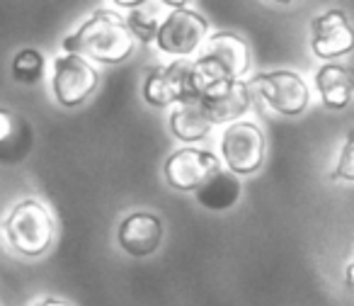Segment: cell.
<instances>
[{
  "label": "cell",
  "instance_id": "10",
  "mask_svg": "<svg viewBox=\"0 0 354 306\" xmlns=\"http://www.w3.org/2000/svg\"><path fill=\"white\" fill-rule=\"evenodd\" d=\"M310 49L318 59H339L354 49V30L342 10H328L310 22Z\"/></svg>",
  "mask_w": 354,
  "mask_h": 306
},
{
  "label": "cell",
  "instance_id": "5",
  "mask_svg": "<svg viewBox=\"0 0 354 306\" xmlns=\"http://www.w3.org/2000/svg\"><path fill=\"white\" fill-rule=\"evenodd\" d=\"M250 90L274 112L284 117H299L310 102V90L306 80L294 71H270L248 80Z\"/></svg>",
  "mask_w": 354,
  "mask_h": 306
},
{
  "label": "cell",
  "instance_id": "3",
  "mask_svg": "<svg viewBox=\"0 0 354 306\" xmlns=\"http://www.w3.org/2000/svg\"><path fill=\"white\" fill-rule=\"evenodd\" d=\"M167 6L172 8V12L158 32V49L167 56H175V59H187V56L202 51L207 39L212 37L209 22L197 10H192V6H187V3H167Z\"/></svg>",
  "mask_w": 354,
  "mask_h": 306
},
{
  "label": "cell",
  "instance_id": "7",
  "mask_svg": "<svg viewBox=\"0 0 354 306\" xmlns=\"http://www.w3.org/2000/svg\"><path fill=\"white\" fill-rule=\"evenodd\" d=\"M100 83V73L93 61L78 54H61L54 61L51 93L61 107H80L88 102Z\"/></svg>",
  "mask_w": 354,
  "mask_h": 306
},
{
  "label": "cell",
  "instance_id": "2",
  "mask_svg": "<svg viewBox=\"0 0 354 306\" xmlns=\"http://www.w3.org/2000/svg\"><path fill=\"white\" fill-rule=\"evenodd\" d=\"M3 231H6L8 243L17 253L27 258H39L54 243L56 226L49 209L39 199H25V202L15 204L12 212L8 214Z\"/></svg>",
  "mask_w": 354,
  "mask_h": 306
},
{
  "label": "cell",
  "instance_id": "21",
  "mask_svg": "<svg viewBox=\"0 0 354 306\" xmlns=\"http://www.w3.org/2000/svg\"><path fill=\"white\" fill-rule=\"evenodd\" d=\"M347 282H349V285L354 287V262H352V265L347 267Z\"/></svg>",
  "mask_w": 354,
  "mask_h": 306
},
{
  "label": "cell",
  "instance_id": "1",
  "mask_svg": "<svg viewBox=\"0 0 354 306\" xmlns=\"http://www.w3.org/2000/svg\"><path fill=\"white\" fill-rule=\"evenodd\" d=\"M133 44L136 39L129 30L127 17L117 10H95V15L66 37L61 46L64 54H78L88 61L114 66L131 56Z\"/></svg>",
  "mask_w": 354,
  "mask_h": 306
},
{
  "label": "cell",
  "instance_id": "6",
  "mask_svg": "<svg viewBox=\"0 0 354 306\" xmlns=\"http://www.w3.org/2000/svg\"><path fill=\"white\" fill-rule=\"evenodd\" d=\"M218 151L233 175H252L265 163V134L255 122L241 119L223 129Z\"/></svg>",
  "mask_w": 354,
  "mask_h": 306
},
{
  "label": "cell",
  "instance_id": "8",
  "mask_svg": "<svg viewBox=\"0 0 354 306\" xmlns=\"http://www.w3.org/2000/svg\"><path fill=\"white\" fill-rule=\"evenodd\" d=\"M218 170L223 168L216 153L194 146L180 148L165 161V180L172 190H180V192H197Z\"/></svg>",
  "mask_w": 354,
  "mask_h": 306
},
{
  "label": "cell",
  "instance_id": "9",
  "mask_svg": "<svg viewBox=\"0 0 354 306\" xmlns=\"http://www.w3.org/2000/svg\"><path fill=\"white\" fill-rule=\"evenodd\" d=\"M197 102L214 127L218 124L228 127V124L241 122L248 114L252 105V90L248 80H223V83L204 90Z\"/></svg>",
  "mask_w": 354,
  "mask_h": 306
},
{
  "label": "cell",
  "instance_id": "11",
  "mask_svg": "<svg viewBox=\"0 0 354 306\" xmlns=\"http://www.w3.org/2000/svg\"><path fill=\"white\" fill-rule=\"evenodd\" d=\"M162 222L151 212H133L119 224L117 243L127 255L148 258L160 248Z\"/></svg>",
  "mask_w": 354,
  "mask_h": 306
},
{
  "label": "cell",
  "instance_id": "16",
  "mask_svg": "<svg viewBox=\"0 0 354 306\" xmlns=\"http://www.w3.org/2000/svg\"><path fill=\"white\" fill-rule=\"evenodd\" d=\"M170 134L183 143H199L214 132V124L209 122V117L204 114V109L199 107V102H185L177 105L172 109L170 119H167Z\"/></svg>",
  "mask_w": 354,
  "mask_h": 306
},
{
  "label": "cell",
  "instance_id": "18",
  "mask_svg": "<svg viewBox=\"0 0 354 306\" xmlns=\"http://www.w3.org/2000/svg\"><path fill=\"white\" fill-rule=\"evenodd\" d=\"M12 80L20 85H35L44 78L46 59L39 49H20L10 64Z\"/></svg>",
  "mask_w": 354,
  "mask_h": 306
},
{
  "label": "cell",
  "instance_id": "20",
  "mask_svg": "<svg viewBox=\"0 0 354 306\" xmlns=\"http://www.w3.org/2000/svg\"><path fill=\"white\" fill-rule=\"evenodd\" d=\"M35 306H71L68 301H61V299H41L37 301Z\"/></svg>",
  "mask_w": 354,
  "mask_h": 306
},
{
  "label": "cell",
  "instance_id": "12",
  "mask_svg": "<svg viewBox=\"0 0 354 306\" xmlns=\"http://www.w3.org/2000/svg\"><path fill=\"white\" fill-rule=\"evenodd\" d=\"M202 56L212 61L228 80H243V75L250 71V49H248L245 39L238 37L236 32L212 35L204 44Z\"/></svg>",
  "mask_w": 354,
  "mask_h": 306
},
{
  "label": "cell",
  "instance_id": "19",
  "mask_svg": "<svg viewBox=\"0 0 354 306\" xmlns=\"http://www.w3.org/2000/svg\"><path fill=\"white\" fill-rule=\"evenodd\" d=\"M333 180H349L354 183V129L347 134V141L342 146V153H339L337 168L330 175Z\"/></svg>",
  "mask_w": 354,
  "mask_h": 306
},
{
  "label": "cell",
  "instance_id": "14",
  "mask_svg": "<svg viewBox=\"0 0 354 306\" xmlns=\"http://www.w3.org/2000/svg\"><path fill=\"white\" fill-rule=\"evenodd\" d=\"M114 8H129L127 25L131 30L133 39L141 44H151L158 39L162 22L167 20V15L172 12V8L167 3H158V0H138V3H114Z\"/></svg>",
  "mask_w": 354,
  "mask_h": 306
},
{
  "label": "cell",
  "instance_id": "13",
  "mask_svg": "<svg viewBox=\"0 0 354 306\" xmlns=\"http://www.w3.org/2000/svg\"><path fill=\"white\" fill-rule=\"evenodd\" d=\"M35 127L22 114L0 107V165H20L35 148Z\"/></svg>",
  "mask_w": 354,
  "mask_h": 306
},
{
  "label": "cell",
  "instance_id": "15",
  "mask_svg": "<svg viewBox=\"0 0 354 306\" xmlns=\"http://www.w3.org/2000/svg\"><path fill=\"white\" fill-rule=\"evenodd\" d=\"M320 102L328 109H344L354 98V73L342 64H325L315 73Z\"/></svg>",
  "mask_w": 354,
  "mask_h": 306
},
{
  "label": "cell",
  "instance_id": "4",
  "mask_svg": "<svg viewBox=\"0 0 354 306\" xmlns=\"http://www.w3.org/2000/svg\"><path fill=\"white\" fill-rule=\"evenodd\" d=\"M143 98L153 107H177L199 100L192 61L177 59L167 66H156L143 83Z\"/></svg>",
  "mask_w": 354,
  "mask_h": 306
},
{
  "label": "cell",
  "instance_id": "17",
  "mask_svg": "<svg viewBox=\"0 0 354 306\" xmlns=\"http://www.w3.org/2000/svg\"><path fill=\"white\" fill-rule=\"evenodd\" d=\"M194 199L209 212H226L241 199V180L231 170H218L194 192Z\"/></svg>",
  "mask_w": 354,
  "mask_h": 306
}]
</instances>
